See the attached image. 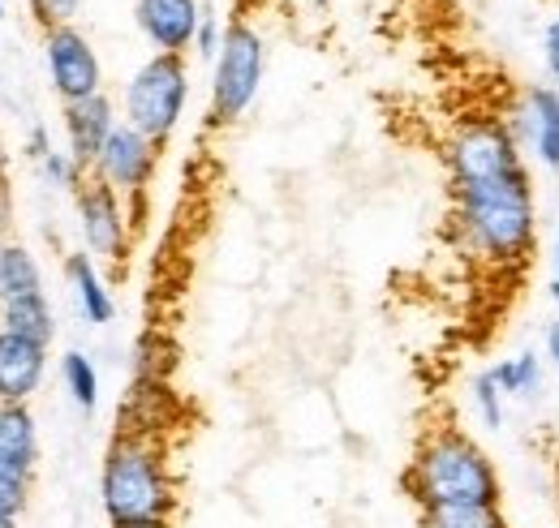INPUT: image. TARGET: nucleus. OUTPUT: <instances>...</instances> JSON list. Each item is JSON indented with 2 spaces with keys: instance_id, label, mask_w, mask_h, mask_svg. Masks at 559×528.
<instances>
[{
  "instance_id": "f257e3e1",
  "label": "nucleus",
  "mask_w": 559,
  "mask_h": 528,
  "mask_svg": "<svg viewBox=\"0 0 559 528\" xmlns=\"http://www.w3.org/2000/svg\"><path fill=\"white\" fill-rule=\"evenodd\" d=\"M452 228L461 245L490 266L530 263L538 241V199L530 164L483 185L452 190Z\"/></svg>"
},
{
  "instance_id": "f03ea898",
  "label": "nucleus",
  "mask_w": 559,
  "mask_h": 528,
  "mask_svg": "<svg viewBox=\"0 0 559 528\" xmlns=\"http://www.w3.org/2000/svg\"><path fill=\"white\" fill-rule=\"evenodd\" d=\"M405 494L414 499V507H503V477L474 434H465L461 425H435L414 447V460L405 468Z\"/></svg>"
},
{
  "instance_id": "7ed1b4c3",
  "label": "nucleus",
  "mask_w": 559,
  "mask_h": 528,
  "mask_svg": "<svg viewBox=\"0 0 559 528\" xmlns=\"http://www.w3.org/2000/svg\"><path fill=\"white\" fill-rule=\"evenodd\" d=\"M99 503L108 525L177 516V481L168 468V452L155 434L121 430L108 443L99 464Z\"/></svg>"
},
{
  "instance_id": "20e7f679",
  "label": "nucleus",
  "mask_w": 559,
  "mask_h": 528,
  "mask_svg": "<svg viewBox=\"0 0 559 528\" xmlns=\"http://www.w3.org/2000/svg\"><path fill=\"white\" fill-rule=\"evenodd\" d=\"M186 104H190V65H186V57H159L155 52L126 82L121 121L130 130H139L142 137H151L155 146H164L181 125Z\"/></svg>"
},
{
  "instance_id": "39448f33",
  "label": "nucleus",
  "mask_w": 559,
  "mask_h": 528,
  "mask_svg": "<svg viewBox=\"0 0 559 528\" xmlns=\"http://www.w3.org/2000/svg\"><path fill=\"white\" fill-rule=\"evenodd\" d=\"M263 35L250 22L224 26V44L211 69V125H233L250 112L259 86H263Z\"/></svg>"
},
{
  "instance_id": "423d86ee",
  "label": "nucleus",
  "mask_w": 559,
  "mask_h": 528,
  "mask_svg": "<svg viewBox=\"0 0 559 528\" xmlns=\"http://www.w3.org/2000/svg\"><path fill=\"white\" fill-rule=\"evenodd\" d=\"M525 146L516 142V133L508 121L499 117H474L465 121L461 130L448 137V151H443V164H448V177H452V190H465V185H483L495 177H508L516 168H525Z\"/></svg>"
},
{
  "instance_id": "0eeeda50",
  "label": "nucleus",
  "mask_w": 559,
  "mask_h": 528,
  "mask_svg": "<svg viewBox=\"0 0 559 528\" xmlns=\"http://www.w3.org/2000/svg\"><path fill=\"white\" fill-rule=\"evenodd\" d=\"M73 199H78V228H82L86 254L95 263H108V266L126 263L130 259V237H134L130 202L121 199L112 185L95 181V177H86Z\"/></svg>"
},
{
  "instance_id": "6e6552de",
  "label": "nucleus",
  "mask_w": 559,
  "mask_h": 528,
  "mask_svg": "<svg viewBox=\"0 0 559 528\" xmlns=\"http://www.w3.org/2000/svg\"><path fill=\"white\" fill-rule=\"evenodd\" d=\"M44 65H48V82H52L61 104L104 95V65L78 26L44 31Z\"/></svg>"
},
{
  "instance_id": "1a4fd4ad",
  "label": "nucleus",
  "mask_w": 559,
  "mask_h": 528,
  "mask_svg": "<svg viewBox=\"0 0 559 528\" xmlns=\"http://www.w3.org/2000/svg\"><path fill=\"white\" fill-rule=\"evenodd\" d=\"M155 168H159V146L121 121V125L112 130V137L104 142V151H99L91 177L104 181V185H112L121 199L134 202V199H142L146 185L155 181Z\"/></svg>"
},
{
  "instance_id": "9d476101",
  "label": "nucleus",
  "mask_w": 559,
  "mask_h": 528,
  "mask_svg": "<svg viewBox=\"0 0 559 528\" xmlns=\"http://www.w3.org/2000/svg\"><path fill=\"white\" fill-rule=\"evenodd\" d=\"M134 22L159 57H186L199 39L203 4L199 0H139Z\"/></svg>"
},
{
  "instance_id": "9b49d317",
  "label": "nucleus",
  "mask_w": 559,
  "mask_h": 528,
  "mask_svg": "<svg viewBox=\"0 0 559 528\" xmlns=\"http://www.w3.org/2000/svg\"><path fill=\"white\" fill-rule=\"evenodd\" d=\"M508 125L516 133V142L559 177V86L543 82V86H530L521 108L508 117Z\"/></svg>"
},
{
  "instance_id": "f8f14e48",
  "label": "nucleus",
  "mask_w": 559,
  "mask_h": 528,
  "mask_svg": "<svg viewBox=\"0 0 559 528\" xmlns=\"http://www.w3.org/2000/svg\"><path fill=\"white\" fill-rule=\"evenodd\" d=\"M61 125H66V151L91 172L104 142L121 125V117H117V104L108 95H91L78 104H61Z\"/></svg>"
},
{
  "instance_id": "ddd939ff",
  "label": "nucleus",
  "mask_w": 559,
  "mask_h": 528,
  "mask_svg": "<svg viewBox=\"0 0 559 528\" xmlns=\"http://www.w3.org/2000/svg\"><path fill=\"white\" fill-rule=\"evenodd\" d=\"M48 374V344L0 331V404H31Z\"/></svg>"
},
{
  "instance_id": "4468645a",
  "label": "nucleus",
  "mask_w": 559,
  "mask_h": 528,
  "mask_svg": "<svg viewBox=\"0 0 559 528\" xmlns=\"http://www.w3.org/2000/svg\"><path fill=\"white\" fill-rule=\"evenodd\" d=\"M39 468V421L31 404H0V472L31 477Z\"/></svg>"
},
{
  "instance_id": "2eb2a0df",
  "label": "nucleus",
  "mask_w": 559,
  "mask_h": 528,
  "mask_svg": "<svg viewBox=\"0 0 559 528\" xmlns=\"http://www.w3.org/2000/svg\"><path fill=\"white\" fill-rule=\"evenodd\" d=\"M66 279H70L73 305H78L82 323L104 327V323H112V319H117V297H112V288H108L104 271H99V263H95L91 254H82V250L66 254Z\"/></svg>"
},
{
  "instance_id": "dca6fc26",
  "label": "nucleus",
  "mask_w": 559,
  "mask_h": 528,
  "mask_svg": "<svg viewBox=\"0 0 559 528\" xmlns=\"http://www.w3.org/2000/svg\"><path fill=\"white\" fill-rule=\"evenodd\" d=\"M0 331L22 335V339L52 344V339H57V314H52L48 292H31V297L0 301Z\"/></svg>"
},
{
  "instance_id": "f3484780",
  "label": "nucleus",
  "mask_w": 559,
  "mask_h": 528,
  "mask_svg": "<svg viewBox=\"0 0 559 528\" xmlns=\"http://www.w3.org/2000/svg\"><path fill=\"white\" fill-rule=\"evenodd\" d=\"M44 292V266L22 241H0V301Z\"/></svg>"
},
{
  "instance_id": "a211bd4d",
  "label": "nucleus",
  "mask_w": 559,
  "mask_h": 528,
  "mask_svg": "<svg viewBox=\"0 0 559 528\" xmlns=\"http://www.w3.org/2000/svg\"><path fill=\"white\" fill-rule=\"evenodd\" d=\"M418 528H508V520L503 507L443 503V507H418Z\"/></svg>"
},
{
  "instance_id": "6ab92c4d",
  "label": "nucleus",
  "mask_w": 559,
  "mask_h": 528,
  "mask_svg": "<svg viewBox=\"0 0 559 528\" xmlns=\"http://www.w3.org/2000/svg\"><path fill=\"white\" fill-rule=\"evenodd\" d=\"M490 379L503 396L530 399L543 387V361L534 352H516V357H503L499 365H490Z\"/></svg>"
},
{
  "instance_id": "aec40b11",
  "label": "nucleus",
  "mask_w": 559,
  "mask_h": 528,
  "mask_svg": "<svg viewBox=\"0 0 559 528\" xmlns=\"http://www.w3.org/2000/svg\"><path fill=\"white\" fill-rule=\"evenodd\" d=\"M61 383H66V392H70V399L82 412H95L99 408V370H95V361L86 352L70 348L61 357Z\"/></svg>"
},
{
  "instance_id": "412c9836",
  "label": "nucleus",
  "mask_w": 559,
  "mask_h": 528,
  "mask_svg": "<svg viewBox=\"0 0 559 528\" xmlns=\"http://www.w3.org/2000/svg\"><path fill=\"white\" fill-rule=\"evenodd\" d=\"M503 392L495 387V379H490V370H483L474 383H469V404H474V412H478V421L487 425V430H503Z\"/></svg>"
},
{
  "instance_id": "4be33fe9",
  "label": "nucleus",
  "mask_w": 559,
  "mask_h": 528,
  "mask_svg": "<svg viewBox=\"0 0 559 528\" xmlns=\"http://www.w3.org/2000/svg\"><path fill=\"white\" fill-rule=\"evenodd\" d=\"M39 172H44V181H48L52 190H70V194H78L82 181L91 177L70 151H52V155H44V159H39Z\"/></svg>"
},
{
  "instance_id": "5701e85b",
  "label": "nucleus",
  "mask_w": 559,
  "mask_h": 528,
  "mask_svg": "<svg viewBox=\"0 0 559 528\" xmlns=\"http://www.w3.org/2000/svg\"><path fill=\"white\" fill-rule=\"evenodd\" d=\"M31 490H35L31 477L0 472V520H22V512H26V503H31Z\"/></svg>"
},
{
  "instance_id": "b1692460",
  "label": "nucleus",
  "mask_w": 559,
  "mask_h": 528,
  "mask_svg": "<svg viewBox=\"0 0 559 528\" xmlns=\"http://www.w3.org/2000/svg\"><path fill=\"white\" fill-rule=\"evenodd\" d=\"M31 4V17L39 31H57V26H73L82 0H26Z\"/></svg>"
},
{
  "instance_id": "393cba45",
  "label": "nucleus",
  "mask_w": 559,
  "mask_h": 528,
  "mask_svg": "<svg viewBox=\"0 0 559 528\" xmlns=\"http://www.w3.org/2000/svg\"><path fill=\"white\" fill-rule=\"evenodd\" d=\"M219 44H224V31H219V22L203 9V26H199V39H194V52L215 61V57H219Z\"/></svg>"
},
{
  "instance_id": "a878e982",
  "label": "nucleus",
  "mask_w": 559,
  "mask_h": 528,
  "mask_svg": "<svg viewBox=\"0 0 559 528\" xmlns=\"http://www.w3.org/2000/svg\"><path fill=\"white\" fill-rule=\"evenodd\" d=\"M543 65H547L551 86H559V17H551L543 31Z\"/></svg>"
},
{
  "instance_id": "bb28decb",
  "label": "nucleus",
  "mask_w": 559,
  "mask_h": 528,
  "mask_svg": "<svg viewBox=\"0 0 559 528\" xmlns=\"http://www.w3.org/2000/svg\"><path fill=\"white\" fill-rule=\"evenodd\" d=\"M52 151H57V146H52V137H48V130H44V125H35V130L26 133V155H31L35 164H39L44 155H52Z\"/></svg>"
},
{
  "instance_id": "cd10ccee",
  "label": "nucleus",
  "mask_w": 559,
  "mask_h": 528,
  "mask_svg": "<svg viewBox=\"0 0 559 528\" xmlns=\"http://www.w3.org/2000/svg\"><path fill=\"white\" fill-rule=\"evenodd\" d=\"M9 224H13V202H9V185H0V241H9Z\"/></svg>"
},
{
  "instance_id": "c85d7f7f",
  "label": "nucleus",
  "mask_w": 559,
  "mask_h": 528,
  "mask_svg": "<svg viewBox=\"0 0 559 528\" xmlns=\"http://www.w3.org/2000/svg\"><path fill=\"white\" fill-rule=\"evenodd\" d=\"M547 357L556 361V370H559V319L547 327Z\"/></svg>"
},
{
  "instance_id": "c756f323",
  "label": "nucleus",
  "mask_w": 559,
  "mask_h": 528,
  "mask_svg": "<svg viewBox=\"0 0 559 528\" xmlns=\"http://www.w3.org/2000/svg\"><path fill=\"white\" fill-rule=\"evenodd\" d=\"M112 528H177L173 520H126V525H112Z\"/></svg>"
},
{
  "instance_id": "7c9ffc66",
  "label": "nucleus",
  "mask_w": 559,
  "mask_h": 528,
  "mask_svg": "<svg viewBox=\"0 0 559 528\" xmlns=\"http://www.w3.org/2000/svg\"><path fill=\"white\" fill-rule=\"evenodd\" d=\"M0 185H9V151H4V137H0Z\"/></svg>"
},
{
  "instance_id": "2f4dec72",
  "label": "nucleus",
  "mask_w": 559,
  "mask_h": 528,
  "mask_svg": "<svg viewBox=\"0 0 559 528\" xmlns=\"http://www.w3.org/2000/svg\"><path fill=\"white\" fill-rule=\"evenodd\" d=\"M551 297H556L559 305V228H556V279H551Z\"/></svg>"
},
{
  "instance_id": "473e14b6",
  "label": "nucleus",
  "mask_w": 559,
  "mask_h": 528,
  "mask_svg": "<svg viewBox=\"0 0 559 528\" xmlns=\"http://www.w3.org/2000/svg\"><path fill=\"white\" fill-rule=\"evenodd\" d=\"M0 528H17V520H0Z\"/></svg>"
},
{
  "instance_id": "72a5a7b5",
  "label": "nucleus",
  "mask_w": 559,
  "mask_h": 528,
  "mask_svg": "<svg viewBox=\"0 0 559 528\" xmlns=\"http://www.w3.org/2000/svg\"><path fill=\"white\" fill-rule=\"evenodd\" d=\"M0 17H4V0H0Z\"/></svg>"
}]
</instances>
